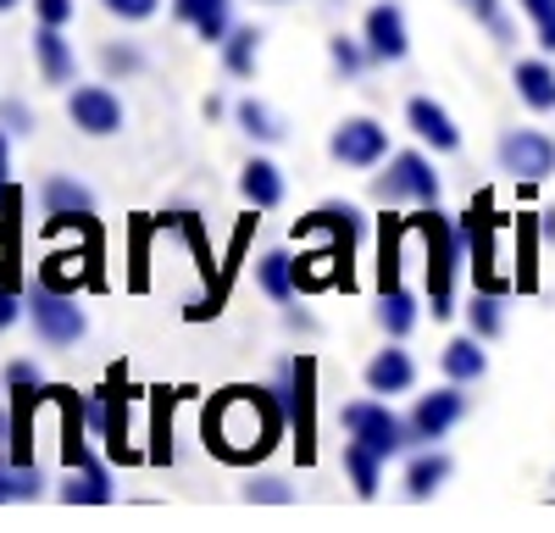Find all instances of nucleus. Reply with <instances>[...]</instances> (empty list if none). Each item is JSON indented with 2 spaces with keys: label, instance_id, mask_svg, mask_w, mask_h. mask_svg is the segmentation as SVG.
<instances>
[{
  "label": "nucleus",
  "instance_id": "nucleus-6",
  "mask_svg": "<svg viewBox=\"0 0 555 533\" xmlns=\"http://www.w3.org/2000/svg\"><path fill=\"white\" fill-rule=\"evenodd\" d=\"M373 195H378L384 206H400V200H411V206H439V172H434V161H428L423 151H395V156H389V172L373 184Z\"/></svg>",
  "mask_w": 555,
  "mask_h": 533
},
{
  "label": "nucleus",
  "instance_id": "nucleus-12",
  "mask_svg": "<svg viewBox=\"0 0 555 533\" xmlns=\"http://www.w3.org/2000/svg\"><path fill=\"white\" fill-rule=\"evenodd\" d=\"M101 250H95V239H89L83 250L78 245H67V250H51L39 261V284H51V289H62V295H78V289H95L101 284V261H95Z\"/></svg>",
  "mask_w": 555,
  "mask_h": 533
},
{
  "label": "nucleus",
  "instance_id": "nucleus-15",
  "mask_svg": "<svg viewBox=\"0 0 555 533\" xmlns=\"http://www.w3.org/2000/svg\"><path fill=\"white\" fill-rule=\"evenodd\" d=\"M405 122H411V133L423 145H434L439 156H450V151H461V128H455V117L439 106V101H428V95H411L405 101Z\"/></svg>",
  "mask_w": 555,
  "mask_h": 533
},
{
  "label": "nucleus",
  "instance_id": "nucleus-22",
  "mask_svg": "<svg viewBox=\"0 0 555 533\" xmlns=\"http://www.w3.org/2000/svg\"><path fill=\"white\" fill-rule=\"evenodd\" d=\"M439 367H444V378H450V384H478V378L489 373L483 339H478V334H461V339H450V344L439 350Z\"/></svg>",
  "mask_w": 555,
  "mask_h": 533
},
{
  "label": "nucleus",
  "instance_id": "nucleus-5",
  "mask_svg": "<svg viewBox=\"0 0 555 533\" xmlns=\"http://www.w3.org/2000/svg\"><path fill=\"white\" fill-rule=\"evenodd\" d=\"M28 317H34V334L51 344V350H67V344H78L89 334V317H83L78 295H62V289L39 284V278L28 289Z\"/></svg>",
  "mask_w": 555,
  "mask_h": 533
},
{
  "label": "nucleus",
  "instance_id": "nucleus-45",
  "mask_svg": "<svg viewBox=\"0 0 555 533\" xmlns=\"http://www.w3.org/2000/svg\"><path fill=\"white\" fill-rule=\"evenodd\" d=\"M267 6H284V0H267Z\"/></svg>",
  "mask_w": 555,
  "mask_h": 533
},
{
  "label": "nucleus",
  "instance_id": "nucleus-20",
  "mask_svg": "<svg viewBox=\"0 0 555 533\" xmlns=\"http://www.w3.org/2000/svg\"><path fill=\"white\" fill-rule=\"evenodd\" d=\"M544 217H533V211H522L517 217V273H512V284L528 295V289H539V256H544Z\"/></svg>",
  "mask_w": 555,
  "mask_h": 533
},
{
  "label": "nucleus",
  "instance_id": "nucleus-7",
  "mask_svg": "<svg viewBox=\"0 0 555 533\" xmlns=\"http://www.w3.org/2000/svg\"><path fill=\"white\" fill-rule=\"evenodd\" d=\"M339 422H345V433L350 439H361L366 451H378L384 461L389 456H400L405 444H411V428H405V417H395L384 400H356V406H345L339 412Z\"/></svg>",
  "mask_w": 555,
  "mask_h": 533
},
{
  "label": "nucleus",
  "instance_id": "nucleus-30",
  "mask_svg": "<svg viewBox=\"0 0 555 533\" xmlns=\"http://www.w3.org/2000/svg\"><path fill=\"white\" fill-rule=\"evenodd\" d=\"M222 51V67L234 73V78H256V56H261V28H228V39L217 44Z\"/></svg>",
  "mask_w": 555,
  "mask_h": 533
},
{
  "label": "nucleus",
  "instance_id": "nucleus-43",
  "mask_svg": "<svg viewBox=\"0 0 555 533\" xmlns=\"http://www.w3.org/2000/svg\"><path fill=\"white\" fill-rule=\"evenodd\" d=\"M17 500V461L12 456H0V506Z\"/></svg>",
  "mask_w": 555,
  "mask_h": 533
},
{
  "label": "nucleus",
  "instance_id": "nucleus-11",
  "mask_svg": "<svg viewBox=\"0 0 555 533\" xmlns=\"http://www.w3.org/2000/svg\"><path fill=\"white\" fill-rule=\"evenodd\" d=\"M467 384H450L444 378V389H434V394H423L411 406V417H405V428H411V444H434V439H444L461 417H467V394H461Z\"/></svg>",
  "mask_w": 555,
  "mask_h": 533
},
{
  "label": "nucleus",
  "instance_id": "nucleus-35",
  "mask_svg": "<svg viewBox=\"0 0 555 533\" xmlns=\"http://www.w3.org/2000/svg\"><path fill=\"white\" fill-rule=\"evenodd\" d=\"M455 6H461V12H473V17H478V23L494 34V39H512V23H505L500 0H455Z\"/></svg>",
  "mask_w": 555,
  "mask_h": 533
},
{
  "label": "nucleus",
  "instance_id": "nucleus-25",
  "mask_svg": "<svg viewBox=\"0 0 555 533\" xmlns=\"http://www.w3.org/2000/svg\"><path fill=\"white\" fill-rule=\"evenodd\" d=\"M512 83H517V95H522V106H528V112H555V67H550L544 56L517 62Z\"/></svg>",
  "mask_w": 555,
  "mask_h": 533
},
{
  "label": "nucleus",
  "instance_id": "nucleus-42",
  "mask_svg": "<svg viewBox=\"0 0 555 533\" xmlns=\"http://www.w3.org/2000/svg\"><path fill=\"white\" fill-rule=\"evenodd\" d=\"M23 311H28V306L17 300V289H0V334H7V328L23 317Z\"/></svg>",
  "mask_w": 555,
  "mask_h": 533
},
{
  "label": "nucleus",
  "instance_id": "nucleus-4",
  "mask_svg": "<svg viewBox=\"0 0 555 533\" xmlns=\"http://www.w3.org/2000/svg\"><path fill=\"white\" fill-rule=\"evenodd\" d=\"M128 412H133V389H128L122 367H112V373H106V384L83 400L89 439H101L112 461H139V451L128 444Z\"/></svg>",
  "mask_w": 555,
  "mask_h": 533
},
{
  "label": "nucleus",
  "instance_id": "nucleus-31",
  "mask_svg": "<svg viewBox=\"0 0 555 533\" xmlns=\"http://www.w3.org/2000/svg\"><path fill=\"white\" fill-rule=\"evenodd\" d=\"M467 323H473L478 339H500V328H505V306H500L494 289H473V300H467Z\"/></svg>",
  "mask_w": 555,
  "mask_h": 533
},
{
  "label": "nucleus",
  "instance_id": "nucleus-9",
  "mask_svg": "<svg viewBox=\"0 0 555 533\" xmlns=\"http://www.w3.org/2000/svg\"><path fill=\"white\" fill-rule=\"evenodd\" d=\"M500 167L517 178V184H544L555 172V140L539 128H512L500 140Z\"/></svg>",
  "mask_w": 555,
  "mask_h": 533
},
{
  "label": "nucleus",
  "instance_id": "nucleus-33",
  "mask_svg": "<svg viewBox=\"0 0 555 533\" xmlns=\"http://www.w3.org/2000/svg\"><path fill=\"white\" fill-rule=\"evenodd\" d=\"M328 62H334V73H339V78H361V67L373 62V56H366V39L334 34V39H328Z\"/></svg>",
  "mask_w": 555,
  "mask_h": 533
},
{
  "label": "nucleus",
  "instance_id": "nucleus-8",
  "mask_svg": "<svg viewBox=\"0 0 555 533\" xmlns=\"http://www.w3.org/2000/svg\"><path fill=\"white\" fill-rule=\"evenodd\" d=\"M311 389H317V362L311 355H295V362L284 367V384H278V394H284V412H289V428H295V451L300 461L317 456V422H311Z\"/></svg>",
  "mask_w": 555,
  "mask_h": 533
},
{
  "label": "nucleus",
  "instance_id": "nucleus-18",
  "mask_svg": "<svg viewBox=\"0 0 555 533\" xmlns=\"http://www.w3.org/2000/svg\"><path fill=\"white\" fill-rule=\"evenodd\" d=\"M361 378H366V389H373V394H405L416 384V362H411V350L389 344V350H378L373 362H366Z\"/></svg>",
  "mask_w": 555,
  "mask_h": 533
},
{
  "label": "nucleus",
  "instance_id": "nucleus-24",
  "mask_svg": "<svg viewBox=\"0 0 555 533\" xmlns=\"http://www.w3.org/2000/svg\"><path fill=\"white\" fill-rule=\"evenodd\" d=\"M444 478H450V456L434 451V444H423V451L411 456V467H405V500H434Z\"/></svg>",
  "mask_w": 555,
  "mask_h": 533
},
{
  "label": "nucleus",
  "instance_id": "nucleus-17",
  "mask_svg": "<svg viewBox=\"0 0 555 533\" xmlns=\"http://www.w3.org/2000/svg\"><path fill=\"white\" fill-rule=\"evenodd\" d=\"M172 17L195 28L206 44H222L228 28H234V0H172Z\"/></svg>",
  "mask_w": 555,
  "mask_h": 533
},
{
  "label": "nucleus",
  "instance_id": "nucleus-38",
  "mask_svg": "<svg viewBox=\"0 0 555 533\" xmlns=\"http://www.w3.org/2000/svg\"><path fill=\"white\" fill-rule=\"evenodd\" d=\"M101 6H106L112 17H122V23H151V17L162 12V0H101Z\"/></svg>",
  "mask_w": 555,
  "mask_h": 533
},
{
  "label": "nucleus",
  "instance_id": "nucleus-26",
  "mask_svg": "<svg viewBox=\"0 0 555 533\" xmlns=\"http://www.w3.org/2000/svg\"><path fill=\"white\" fill-rule=\"evenodd\" d=\"M378 328L389 334V339H405L411 328H416V295L405 289V284H395V289H378Z\"/></svg>",
  "mask_w": 555,
  "mask_h": 533
},
{
  "label": "nucleus",
  "instance_id": "nucleus-2",
  "mask_svg": "<svg viewBox=\"0 0 555 533\" xmlns=\"http://www.w3.org/2000/svg\"><path fill=\"white\" fill-rule=\"evenodd\" d=\"M295 239H322L311 256L295 261V284L300 289H328V284H345L350 289V256H356V239H361V211L345 206V200H328L317 206L311 217L295 222Z\"/></svg>",
  "mask_w": 555,
  "mask_h": 533
},
{
  "label": "nucleus",
  "instance_id": "nucleus-21",
  "mask_svg": "<svg viewBox=\"0 0 555 533\" xmlns=\"http://www.w3.org/2000/svg\"><path fill=\"white\" fill-rule=\"evenodd\" d=\"M39 206H44V217H78V211H95V190L67 172H51L39 184Z\"/></svg>",
  "mask_w": 555,
  "mask_h": 533
},
{
  "label": "nucleus",
  "instance_id": "nucleus-37",
  "mask_svg": "<svg viewBox=\"0 0 555 533\" xmlns=\"http://www.w3.org/2000/svg\"><path fill=\"white\" fill-rule=\"evenodd\" d=\"M101 62H106V73H112V78H133V73H145V56H139L133 44H106Z\"/></svg>",
  "mask_w": 555,
  "mask_h": 533
},
{
  "label": "nucleus",
  "instance_id": "nucleus-32",
  "mask_svg": "<svg viewBox=\"0 0 555 533\" xmlns=\"http://www.w3.org/2000/svg\"><path fill=\"white\" fill-rule=\"evenodd\" d=\"M234 117H240V128L250 133V140H261V145H278V140H284V122H278V112H267L261 101H240Z\"/></svg>",
  "mask_w": 555,
  "mask_h": 533
},
{
  "label": "nucleus",
  "instance_id": "nucleus-39",
  "mask_svg": "<svg viewBox=\"0 0 555 533\" xmlns=\"http://www.w3.org/2000/svg\"><path fill=\"white\" fill-rule=\"evenodd\" d=\"M78 12V0H34V23H51V28H67Z\"/></svg>",
  "mask_w": 555,
  "mask_h": 533
},
{
  "label": "nucleus",
  "instance_id": "nucleus-40",
  "mask_svg": "<svg viewBox=\"0 0 555 533\" xmlns=\"http://www.w3.org/2000/svg\"><path fill=\"white\" fill-rule=\"evenodd\" d=\"M0 128L7 133H34V112L23 101H0Z\"/></svg>",
  "mask_w": 555,
  "mask_h": 533
},
{
  "label": "nucleus",
  "instance_id": "nucleus-13",
  "mask_svg": "<svg viewBox=\"0 0 555 533\" xmlns=\"http://www.w3.org/2000/svg\"><path fill=\"white\" fill-rule=\"evenodd\" d=\"M67 117L89 133V140H106V133L122 128V101L112 95L106 83H83V89L67 95Z\"/></svg>",
  "mask_w": 555,
  "mask_h": 533
},
{
  "label": "nucleus",
  "instance_id": "nucleus-34",
  "mask_svg": "<svg viewBox=\"0 0 555 533\" xmlns=\"http://www.w3.org/2000/svg\"><path fill=\"white\" fill-rule=\"evenodd\" d=\"M0 289H17V217H0Z\"/></svg>",
  "mask_w": 555,
  "mask_h": 533
},
{
  "label": "nucleus",
  "instance_id": "nucleus-23",
  "mask_svg": "<svg viewBox=\"0 0 555 533\" xmlns=\"http://www.w3.org/2000/svg\"><path fill=\"white\" fill-rule=\"evenodd\" d=\"M62 500L67 506H106L112 500V478L95 456H83L78 467H67V483H62Z\"/></svg>",
  "mask_w": 555,
  "mask_h": 533
},
{
  "label": "nucleus",
  "instance_id": "nucleus-3",
  "mask_svg": "<svg viewBox=\"0 0 555 533\" xmlns=\"http://www.w3.org/2000/svg\"><path fill=\"white\" fill-rule=\"evenodd\" d=\"M411 234L423 239V273H428V306H434V317H450V311H455V266H461V256H467L461 229L439 206H416Z\"/></svg>",
  "mask_w": 555,
  "mask_h": 533
},
{
  "label": "nucleus",
  "instance_id": "nucleus-29",
  "mask_svg": "<svg viewBox=\"0 0 555 533\" xmlns=\"http://www.w3.org/2000/svg\"><path fill=\"white\" fill-rule=\"evenodd\" d=\"M345 478L356 483L361 500H373V495H378V478H384V456L366 451L361 439H345Z\"/></svg>",
  "mask_w": 555,
  "mask_h": 533
},
{
  "label": "nucleus",
  "instance_id": "nucleus-14",
  "mask_svg": "<svg viewBox=\"0 0 555 533\" xmlns=\"http://www.w3.org/2000/svg\"><path fill=\"white\" fill-rule=\"evenodd\" d=\"M361 39H366V56L373 62H405V51H411L405 12L395 6V0H378V6L366 12V23H361Z\"/></svg>",
  "mask_w": 555,
  "mask_h": 533
},
{
  "label": "nucleus",
  "instance_id": "nucleus-10",
  "mask_svg": "<svg viewBox=\"0 0 555 533\" xmlns=\"http://www.w3.org/2000/svg\"><path fill=\"white\" fill-rule=\"evenodd\" d=\"M328 156H334L339 167L366 172V167H378V161L389 156V133H384L378 117H345V122L334 128V140H328Z\"/></svg>",
  "mask_w": 555,
  "mask_h": 533
},
{
  "label": "nucleus",
  "instance_id": "nucleus-41",
  "mask_svg": "<svg viewBox=\"0 0 555 533\" xmlns=\"http://www.w3.org/2000/svg\"><path fill=\"white\" fill-rule=\"evenodd\" d=\"M250 500H272V506H284V500H289V489L278 483V478H256V483H250Z\"/></svg>",
  "mask_w": 555,
  "mask_h": 533
},
{
  "label": "nucleus",
  "instance_id": "nucleus-19",
  "mask_svg": "<svg viewBox=\"0 0 555 533\" xmlns=\"http://www.w3.org/2000/svg\"><path fill=\"white\" fill-rule=\"evenodd\" d=\"M240 195H245L256 211L284 206V172H278V161H267V156H250V161L240 167Z\"/></svg>",
  "mask_w": 555,
  "mask_h": 533
},
{
  "label": "nucleus",
  "instance_id": "nucleus-44",
  "mask_svg": "<svg viewBox=\"0 0 555 533\" xmlns=\"http://www.w3.org/2000/svg\"><path fill=\"white\" fill-rule=\"evenodd\" d=\"M23 6V0H0V12H17Z\"/></svg>",
  "mask_w": 555,
  "mask_h": 533
},
{
  "label": "nucleus",
  "instance_id": "nucleus-16",
  "mask_svg": "<svg viewBox=\"0 0 555 533\" xmlns=\"http://www.w3.org/2000/svg\"><path fill=\"white\" fill-rule=\"evenodd\" d=\"M34 67H39V78H44V83H56V89L78 78V51L62 39V28L34 23Z\"/></svg>",
  "mask_w": 555,
  "mask_h": 533
},
{
  "label": "nucleus",
  "instance_id": "nucleus-1",
  "mask_svg": "<svg viewBox=\"0 0 555 533\" xmlns=\"http://www.w3.org/2000/svg\"><path fill=\"white\" fill-rule=\"evenodd\" d=\"M284 394L267 389V384H228L206 400V417H201V439L206 451L228 467H256L278 451L284 439Z\"/></svg>",
  "mask_w": 555,
  "mask_h": 533
},
{
  "label": "nucleus",
  "instance_id": "nucleus-36",
  "mask_svg": "<svg viewBox=\"0 0 555 533\" xmlns=\"http://www.w3.org/2000/svg\"><path fill=\"white\" fill-rule=\"evenodd\" d=\"M522 12H528V23H533L539 44L555 56V0H522Z\"/></svg>",
  "mask_w": 555,
  "mask_h": 533
},
{
  "label": "nucleus",
  "instance_id": "nucleus-27",
  "mask_svg": "<svg viewBox=\"0 0 555 533\" xmlns=\"http://www.w3.org/2000/svg\"><path fill=\"white\" fill-rule=\"evenodd\" d=\"M256 284H261V295H272L278 306H289L295 300V256L289 250H267L261 261H256Z\"/></svg>",
  "mask_w": 555,
  "mask_h": 533
},
{
  "label": "nucleus",
  "instance_id": "nucleus-28",
  "mask_svg": "<svg viewBox=\"0 0 555 533\" xmlns=\"http://www.w3.org/2000/svg\"><path fill=\"white\" fill-rule=\"evenodd\" d=\"M172 406H178V389H151V461L167 467L172 461Z\"/></svg>",
  "mask_w": 555,
  "mask_h": 533
}]
</instances>
